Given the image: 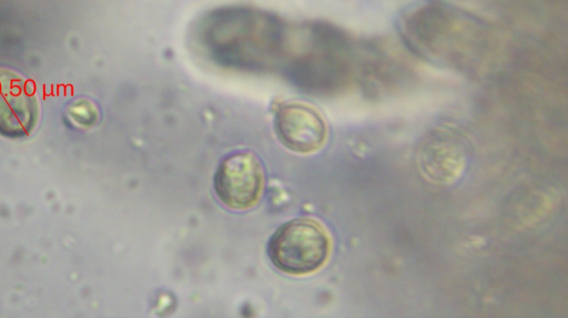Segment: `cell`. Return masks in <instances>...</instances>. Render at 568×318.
I'll return each instance as SVG.
<instances>
[{
  "instance_id": "2",
  "label": "cell",
  "mask_w": 568,
  "mask_h": 318,
  "mask_svg": "<svg viewBox=\"0 0 568 318\" xmlns=\"http://www.w3.org/2000/svg\"><path fill=\"white\" fill-rule=\"evenodd\" d=\"M263 167L250 152H237L225 157L214 176V191L230 208L246 209L254 206L262 194Z\"/></svg>"
},
{
  "instance_id": "1",
  "label": "cell",
  "mask_w": 568,
  "mask_h": 318,
  "mask_svg": "<svg viewBox=\"0 0 568 318\" xmlns=\"http://www.w3.org/2000/svg\"><path fill=\"white\" fill-rule=\"evenodd\" d=\"M331 239L326 229L311 218H296L280 226L267 244L272 264L288 275H307L327 260Z\"/></svg>"
},
{
  "instance_id": "4",
  "label": "cell",
  "mask_w": 568,
  "mask_h": 318,
  "mask_svg": "<svg viewBox=\"0 0 568 318\" xmlns=\"http://www.w3.org/2000/svg\"><path fill=\"white\" fill-rule=\"evenodd\" d=\"M38 119V106L32 89L18 74L0 69V134H29Z\"/></svg>"
},
{
  "instance_id": "3",
  "label": "cell",
  "mask_w": 568,
  "mask_h": 318,
  "mask_svg": "<svg viewBox=\"0 0 568 318\" xmlns=\"http://www.w3.org/2000/svg\"><path fill=\"white\" fill-rule=\"evenodd\" d=\"M274 130L286 148L302 154L320 150L327 135L322 115L314 107L297 102H286L277 106Z\"/></svg>"
}]
</instances>
